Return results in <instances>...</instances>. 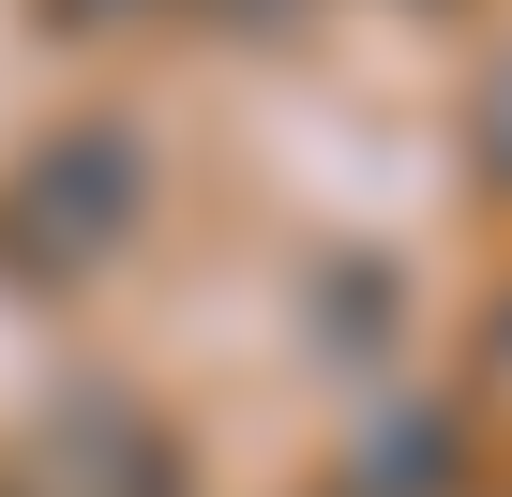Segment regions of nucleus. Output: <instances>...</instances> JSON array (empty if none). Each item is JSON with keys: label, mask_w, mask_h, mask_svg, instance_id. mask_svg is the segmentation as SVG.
Masks as SVG:
<instances>
[{"label": "nucleus", "mask_w": 512, "mask_h": 497, "mask_svg": "<svg viewBox=\"0 0 512 497\" xmlns=\"http://www.w3.org/2000/svg\"><path fill=\"white\" fill-rule=\"evenodd\" d=\"M136 211H151V151L121 121H61L16 181H0V272L16 287H76V272H106L136 241Z\"/></svg>", "instance_id": "obj_1"}, {"label": "nucleus", "mask_w": 512, "mask_h": 497, "mask_svg": "<svg viewBox=\"0 0 512 497\" xmlns=\"http://www.w3.org/2000/svg\"><path fill=\"white\" fill-rule=\"evenodd\" d=\"M0 497H181V437L121 392H61L16 452H0Z\"/></svg>", "instance_id": "obj_2"}, {"label": "nucleus", "mask_w": 512, "mask_h": 497, "mask_svg": "<svg viewBox=\"0 0 512 497\" xmlns=\"http://www.w3.org/2000/svg\"><path fill=\"white\" fill-rule=\"evenodd\" d=\"M467 482V422L452 407H377L347 452V497H452Z\"/></svg>", "instance_id": "obj_3"}, {"label": "nucleus", "mask_w": 512, "mask_h": 497, "mask_svg": "<svg viewBox=\"0 0 512 497\" xmlns=\"http://www.w3.org/2000/svg\"><path fill=\"white\" fill-rule=\"evenodd\" d=\"M467 136H482V181H497V196H512V61H497V76H482V106H467Z\"/></svg>", "instance_id": "obj_4"}, {"label": "nucleus", "mask_w": 512, "mask_h": 497, "mask_svg": "<svg viewBox=\"0 0 512 497\" xmlns=\"http://www.w3.org/2000/svg\"><path fill=\"white\" fill-rule=\"evenodd\" d=\"M181 16H211V31H287L302 0H181Z\"/></svg>", "instance_id": "obj_5"}, {"label": "nucleus", "mask_w": 512, "mask_h": 497, "mask_svg": "<svg viewBox=\"0 0 512 497\" xmlns=\"http://www.w3.org/2000/svg\"><path fill=\"white\" fill-rule=\"evenodd\" d=\"M106 16H136V0H61V31H106Z\"/></svg>", "instance_id": "obj_6"}]
</instances>
